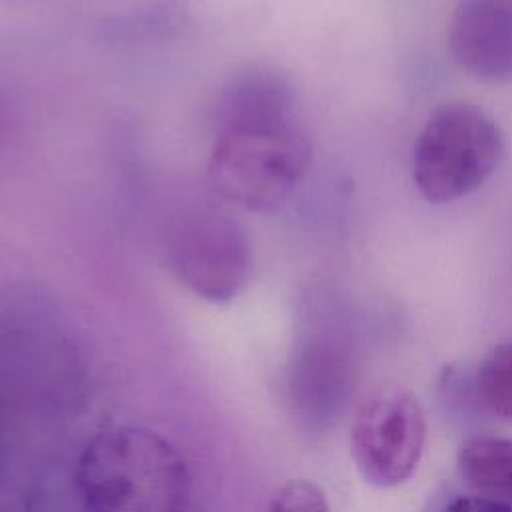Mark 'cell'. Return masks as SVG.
I'll return each instance as SVG.
<instances>
[{
  "instance_id": "6da1fadb",
  "label": "cell",
  "mask_w": 512,
  "mask_h": 512,
  "mask_svg": "<svg viewBox=\"0 0 512 512\" xmlns=\"http://www.w3.org/2000/svg\"><path fill=\"white\" fill-rule=\"evenodd\" d=\"M74 482L88 512H186L192 488L180 450L134 424L98 430L78 454Z\"/></svg>"
},
{
  "instance_id": "9c48e42d",
  "label": "cell",
  "mask_w": 512,
  "mask_h": 512,
  "mask_svg": "<svg viewBox=\"0 0 512 512\" xmlns=\"http://www.w3.org/2000/svg\"><path fill=\"white\" fill-rule=\"evenodd\" d=\"M472 384L484 410L512 420V342L494 346L480 360Z\"/></svg>"
},
{
  "instance_id": "8992f818",
  "label": "cell",
  "mask_w": 512,
  "mask_h": 512,
  "mask_svg": "<svg viewBox=\"0 0 512 512\" xmlns=\"http://www.w3.org/2000/svg\"><path fill=\"white\" fill-rule=\"evenodd\" d=\"M448 44L454 60L474 78L512 82V0H460Z\"/></svg>"
},
{
  "instance_id": "277c9868",
  "label": "cell",
  "mask_w": 512,
  "mask_h": 512,
  "mask_svg": "<svg viewBox=\"0 0 512 512\" xmlns=\"http://www.w3.org/2000/svg\"><path fill=\"white\" fill-rule=\"evenodd\" d=\"M164 252L176 280L212 304L236 298L252 268L244 226L216 208H190L178 214L166 230Z\"/></svg>"
},
{
  "instance_id": "3957f363",
  "label": "cell",
  "mask_w": 512,
  "mask_h": 512,
  "mask_svg": "<svg viewBox=\"0 0 512 512\" xmlns=\"http://www.w3.org/2000/svg\"><path fill=\"white\" fill-rule=\"evenodd\" d=\"M504 140L496 122L478 106L450 102L422 126L412 154V178L432 204L478 190L498 168Z\"/></svg>"
},
{
  "instance_id": "8fae6325",
  "label": "cell",
  "mask_w": 512,
  "mask_h": 512,
  "mask_svg": "<svg viewBox=\"0 0 512 512\" xmlns=\"http://www.w3.org/2000/svg\"><path fill=\"white\" fill-rule=\"evenodd\" d=\"M442 512H512V506L484 494H466L452 498Z\"/></svg>"
},
{
  "instance_id": "7a4b0ae2",
  "label": "cell",
  "mask_w": 512,
  "mask_h": 512,
  "mask_svg": "<svg viewBox=\"0 0 512 512\" xmlns=\"http://www.w3.org/2000/svg\"><path fill=\"white\" fill-rule=\"evenodd\" d=\"M208 160L212 188L250 212H276L312 162V144L296 116L214 126Z\"/></svg>"
},
{
  "instance_id": "30bf717a",
  "label": "cell",
  "mask_w": 512,
  "mask_h": 512,
  "mask_svg": "<svg viewBox=\"0 0 512 512\" xmlns=\"http://www.w3.org/2000/svg\"><path fill=\"white\" fill-rule=\"evenodd\" d=\"M264 512H330V508L314 482L290 480L274 492Z\"/></svg>"
},
{
  "instance_id": "ba28073f",
  "label": "cell",
  "mask_w": 512,
  "mask_h": 512,
  "mask_svg": "<svg viewBox=\"0 0 512 512\" xmlns=\"http://www.w3.org/2000/svg\"><path fill=\"white\" fill-rule=\"evenodd\" d=\"M462 478L480 494L512 506V438L480 434L458 450Z\"/></svg>"
},
{
  "instance_id": "52a82bcc",
  "label": "cell",
  "mask_w": 512,
  "mask_h": 512,
  "mask_svg": "<svg viewBox=\"0 0 512 512\" xmlns=\"http://www.w3.org/2000/svg\"><path fill=\"white\" fill-rule=\"evenodd\" d=\"M296 372L300 384L310 394L308 402L320 408V414H332L346 398L352 380V364L346 348L332 338H314L300 350Z\"/></svg>"
},
{
  "instance_id": "5b68a950",
  "label": "cell",
  "mask_w": 512,
  "mask_h": 512,
  "mask_svg": "<svg viewBox=\"0 0 512 512\" xmlns=\"http://www.w3.org/2000/svg\"><path fill=\"white\" fill-rule=\"evenodd\" d=\"M426 444V418L418 398L384 386L368 394L356 408L350 428V452L366 482L390 488L416 470Z\"/></svg>"
}]
</instances>
